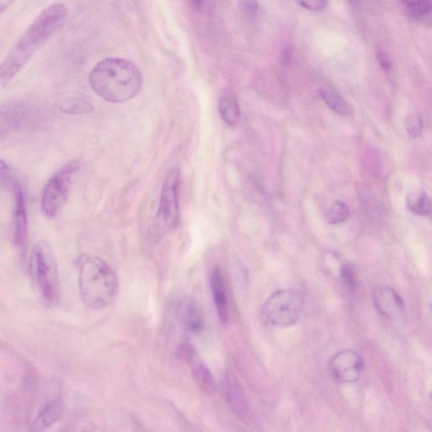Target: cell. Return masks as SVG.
<instances>
[{"label": "cell", "instance_id": "cell-17", "mask_svg": "<svg viewBox=\"0 0 432 432\" xmlns=\"http://www.w3.org/2000/svg\"><path fill=\"white\" fill-rule=\"evenodd\" d=\"M407 205L412 213L428 216L432 212V204L425 192H415L408 197Z\"/></svg>", "mask_w": 432, "mask_h": 432}, {"label": "cell", "instance_id": "cell-5", "mask_svg": "<svg viewBox=\"0 0 432 432\" xmlns=\"http://www.w3.org/2000/svg\"><path fill=\"white\" fill-rule=\"evenodd\" d=\"M304 298L294 289L274 292L266 301L264 318L274 327L288 328L297 323L304 310Z\"/></svg>", "mask_w": 432, "mask_h": 432}, {"label": "cell", "instance_id": "cell-23", "mask_svg": "<svg viewBox=\"0 0 432 432\" xmlns=\"http://www.w3.org/2000/svg\"><path fill=\"white\" fill-rule=\"evenodd\" d=\"M406 128L408 134L413 138L419 137L422 132V122L418 114H412L406 121Z\"/></svg>", "mask_w": 432, "mask_h": 432}, {"label": "cell", "instance_id": "cell-7", "mask_svg": "<svg viewBox=\"0 0 432 432\" xmlns=\"http://www.w3.org/2000/svg\"><path fill=\"white\" fill-rule=\"evenodd\" d=\"M179 187H180V172L178 169H173L165 178L160 192L158 212V223L160 232H171L180 224Z\"/></svg>", "mask_w": 432, "mask_h": 432}, {"label": "cell", "instance_id": "cell-24", "mask_svg": "<svg viewBox=\"0 0 432 432\" xmlns=\"http://www.w3.org/2000/svg\"><path fill=\"white\" fill-rule=\"evenodd\" d=\"M295 1L307 10L319 12L327 7L329 0H295Z\"/></svg>", "mask_w": 432, "mask_h": 432}, {"label": "cell", "instance_id": "cell-15", "mask_svg": "<svg viewBox=\"0 0 432 432\" xmlns=\"http://www.w3.org/2000/svg\"><path fill=\"white\" fill-rule=\"evenodd\" d=\"M322 99L329 107L341 116L349 117L352 115V108L341 95L330 88H322L319 91Z\"/></svg>", "mask_w": 432, "mask_h": 432}, {"label": "cell", "instance_id": "cell-3", "mask_svg": "<svg viewBox=\"0 0 432 432\" xmlns=\"http://www.w3.org/2000/svg\"><path fill=\"white\" fill-rule=\"evenodd\" d=\"M79 288L81 300L87 307L103 309L111 306L118 296V275L101 257L86 256L80 263Z\"/></svg>", "mask_w": 432, "mask_h": 432}, {"label": "cell", "instance_id": "cell-20", "mask_svg": "<svg viewBox=\"0 0 432 432\" xmlns=\"http://www.w3.org/2000/svg\"><path fill=\"white\" fill-rule=\"evenodd\" d=\"M63 113L68 114H85L93 111V107L85 100H71L61 105Z\"/></svg>", "mask_w": 432, "mask_h": 432}, {"label": "cell", "instance_id": "cell-21", "mask_svg": "<svg viewBox=\"0 0 432 432\" xmlns=\"http://www.w3.org/2000/svg\"><path fill=\"white\" fill-rule=\"evenodd\" d=\"M408 10L417 15H426L432 11V0H401Z\"/></svg>", "mask_w": 432, "mask_h": 432}, {"label": "cell", "instance_id": "cell-28", "mask_svg": "<svg viewBox=\"0 0 432 432\" xmlns=\"http://www.w3.org/2000/svg\"><path fill=\"white\" fill-rule=\"evenodd\" d=\"M430 398H431V402H432V391L431 392V394H430Z\"/></svg>", "mask_w": 432, "mask_h": 432}, {"label": "cell", "instance_id": "cell-26", "mask_svg": "<svg viewBox=\"0 0 432 432\" xmlns=\"http://www.w3.org/2000/svg\"><path fill=\"white\" fill-rule=\"evenodd\" d=\"M378 61L384 70L389 71L391 68V61H390L388 54L384 51H380L378 53Z\"/></svg>", "mask_w": 432, "mask_h": 432}, {"label": "cell", "instance_id": "cell-1", "mask_svg": "<svg viewBox=\"0 0 432 432\" xmlns=\"http://www.w3.org/2000/svg\"><path fill=\"white\" fill-rule=\"evenodd\" d=\"M67 18V7L61 3L53 4L39 14L4 58L0 70L2 84L19 73L36 50L66 24Z\"/></svg>", "mask_w": 432, "mask_h": 432}, {"label": "cell", "instance_id": "cell-6", "mask_svg": "<svg viewBox=\"0 0 432 432\" xmlns=\"http://www.w3.org/2000/svg\"><path fill=\"white\" fill-rule=\"evenodd\" d=\"M79 168L78 162H72L49 179L41 197V207L43 214L49 218L57 216L66 205L70 195L73 178Z\"/></svg>", "mask_w": 432, "mask_h": 432}, {"label": "cell", "instance_id": "cell-27", "mask_svg": "<svg viewBox=\"0 0 432 432\" xmlns=\"http://www.w3.org/2000/svg\"><path fill=\"white\" fill-rule=\"evenodd\" d=\"M190 1L192 6L199 11L206 10V7L209 4V0H190Z\"/></svg>", "mask_w": 432, "mask_h": 432}, {"label": "cell", "instance_id": "cell-14", "mask_svg": "<svg viewBox=\"0 0 432 432\" xmlns=\"http://www.w3.org/2000/svg\"><path fill=\"white\" fill-rule=\"evenodd\" d=\"M190 364H191L192 374L195 383L202 391L210 395L214 394L215 383L213 375L211 374L208 367L204 362L197 359V356L190 362Z\"/></svg>", "mask_w": 432, "mask_h": 432}, {"label": "cell", "instance_id": "cell-18", "mask_svg": "<svg viewBox=\"0 0 432 432\" xmlns=\"http://www.w3.org/2000/svg\"><path fill=\"white\" fill-rule=\"evenodd\" d=\"M351 212L348 206L341 201H335L326 213V219L329 224L336 225L346 222Z\"/></svg>", "mask_w": 432, "mask_h": 432}, {"label": "cell", "instance_id": "cell-13", "mask_svg": "<svg viewBox=\"0 0 432 432\" xmlns=\"http://www.w3.org/2000/svg\"><path fill=\"white\" fill-rule=\"evenodd\" d=\"M63 406L61 398L46 403L35 418L34 430L43 431L53 426L63 415Z\"/></svg>", "mask_w": 432, "mask_h": 432}, {"label": "cell", "instance_id": "cell-19", "mask_svg": "<svg viewBox=\"0 0 432 432\" xmlns=\"http://www.w3.org/2000/svg\"><path fill=\"white\" fill-rule=\"evenodd\" d=\"M185 324L192 333L200 332L204 328V319L201 312L196 306L187 307L185 314Z\"/></svg>", "mask_w": 432, "mask_h": 432}, {"label": "cell", "instance_id": "cell-11", "mask_svg": "<svg viewBox=\"0 0 432 432\" xmlns=\"http://www.w3.org/2000/svg\"><path fill=\"white\" fill-rule=\"evenodd\" d=\"M15 192V209H14V241L20 250H24L29 238V220L24 192L19 183H14Z\"/></svg>", "mask_w": 432, "mask_h": 432}, {"label": "cell", "instance_id": "cell-22", "mask_svg": "<svg viewBox=\"0 0 432 432\" xmlns=\"http://www.w3.org/2000/svg\"><path fill=\"white\" fill-rule=\"evenodd\" d=\"M342 282L347 289H355L357 286V278L355 267L351 264H346L340 269Z\"/></svg>", "mask_w": 432, "mask_h": 432}, {"label": "cell", "instance_id": "cell-8", "mask_svg": "<svg viewBox=\"0 0 432 432\" xmlns=\"http://www.w3.org/2000/svg\"><path fill=\"white\" fill-rule=\"evenodd\" d=\"M365 362L360 354L353 350L339 351L331 358L329 371L340 384H352L360 379Z\"/></svg>", "mask_w": 432, "mask_h": 432}, {"label": "cell", "instance_id": "cell-10", "mask_svg": "<svg viewBox=\"0 0 432 432\" xmlns=\"http://www.w3.org/2000/svg\"><path fill=\"white\" fill-rule=\"evenodd\" d=\"M225 394L230 408L239 420L248 422L251 420L250 404L240 384L232 374L226 375L224 384Z\"/></svg>", "mask_w": 432, "mask_h": 432}, {"label": "cell", "instance_id": "cell-9", "mask_svg": "<svg viewBox=\"0 0 432 432\" xmlns=\"http://www.w3.org/2000/svg\"><path fill=\"white\" fill-rule=\"evenodd\" d=\"M374 302L376 310L386 318L401 320L404 317V304L401 296L389 287L376 288L374 292Z\"/></svg>", "mask_w": 432, "mask_h": 432}, {"label": "cell", "instance_id": "cell-16", "mask_svg": "<svg viewBox=\"0 0 432 432\" xmlns=\"http://www.w3.org/2000/svg\"><path fill=\"white\" fill-rule=\"evenodd\" d=\"M219 111L225 123L230 126H235L240 122L241 110L237 100L233 96L226 95L220 98Z\"/></svg>", "mask_w": 432, "mask_h": 432}, {"label": "cell", "instance_id": "cell-12", "mask_svg": "<svg viewBox=\"0 0 432 432\" xmlns=\"http://www.w3.org/2000/svg\"><path fill=\"white\" fill-rule=\"evenodd\" d=\"M210 287L218 318L222 323H227L229 319V305L226 287L220 269L216 268L210 277Z\"/></svg>", "mask_w": 432, "mask_h": 432}, {"label": "cell", "instance_id": "cell-2", "mask_svg": "<svg viewBox=\"0 0 432 432\" xmlns=\"http://www.w3.org/2000/svg\"><path fill=\"white\" fill-rule=\"evenodd\" d=\"M89 83L101 98L120 104L128 102L140 93L143 76L134 63L121 58H108L91 71Z\"/></svg>", "mask_w": 432, "mask_h": 432}, {"label": "cell", "instance_id": "cell-4", "mask_svg": "<svg viewBox=\"0 0 432 432\" xmlns=\"http://www.w3.org/2000/svg\"><path fill=\"white\" fill-rule=\"evenodd\" d=\"M30 272L41 296L49 303L57 302L61 283L56 260L47 243L39 242L31 251Z\"/></svg>", "mask_w": 432, "mask_h": 432}, {"label": "cell", "instance_id": "cell-29", "mask_svg": "<svg viewBox=\"0 0 432 432\" xmlns=\"http://www.w3.org/2000/svg\"><path fill=\"white\" fill-rule=\"evenodd\" d=\"M350 1H351V2H356V1H358V0H350Z\"/></svg>", "mask_w": 432, "mask_h": 432}, {"label": "cell", "instance_id": "cell-25", "mask_svg": "<svg viewBox=\"0 0 432 432\" xmlns=\"http://www.w3.org/2000/svg\"><path fill=\"white\" fill-rule=\"evenodd\" d=\"M243 13L248 17H254L259 11V4L257 0H238Z\"/></svg>", "mask_w": 432, "mask_h": 432}]
</instances>
